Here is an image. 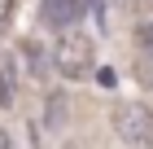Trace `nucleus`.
<instances>
[{
	"label": "nucleus",
	"instance_id": "obj_5",
	"mask_svg": "<svg viewBox=\"0 0 153 149\" xmlns=\"http://www.w3.org/2000/svg\"><path fill=\"white\" fill-rule=\"evenodd\" d=\"M22 57H26V75H31V79H48V53L44 48L35 44V40H22Z\"/></svg>",
	"mask_w": 153,
	"mask_h": 149
},
{
	"label": "nucleus",
	"instance_id": "obj_2",
	"mask_svg": "<svg viewBox=\"0 0 153 149\" xmlns=\"http://www.w3.org/2000/svg\"><path fill=\"white\" fill-rule=\"evenodd\" d=\"M114 132L131 149H153V110L140 101H123L114 110Z\"/></svg>",
	"mask_w": 153,
	"mask_h": 149
},
{
	"label": "nucleus",
	"instance_id": "obj_4",
	"mask_svg": "<svg viewBox=\"0 0 153 149\" xmlns=\"http://www.w3.org/2000/svg\"><path fill=\"white\" fill-rule=\"evenodd\" d=\"M13 97H18V66H13V57H0V105L9 110Z\"/></svg>",
	"mask_w": 153,
	"mask_h": 149
},
{
	"label": "nucleus",
	"instance_id": "obj_7",
	"mask_svg": "<svg viewBox=\"0 0 153 149\" xmlns=\"http://www.w3.org/2000/svg\"><path fill=\"white\" fill-rule=\"evenodd\" d=\"M13 18V0H0V35H4V26H9Z\"/></svg>",
	"mask_w": 153,
	"mask_h": 149
},
{
	"label": "nucleus",
	"instance_id": "obj_3",
	"mask_svg": "<svg viewBox=\"0 0 153 149\" xmlns=\"http://www.w3.org/2000/svg\"><path fill=\"white\" fill-rule=\"evenodd\" d=\"M88 9H96V18H101V0H39V18L57 31H70Z\"/></svg>",
	"mask_w": 153,
	"mask_h": 149
},
{
	"label": "nucleus",
	"instance_id": "obj_6",
	"mask_svg": "<svg viewBox=\"0 0 153 149\" xmlns=\"http://www.w3.org/2000/svg\"><path fill=\"white\" fill-rule=\"evenodd\" d=\"M136 44H140V53H149V57H153V22H140V31H136Z\"/></svg>",
	"mask_w": 153,
	"mask_h": 149
},
{
	"label": "nucleus",
	"instance_id": "obj_1",
	"mask_svg": "<svg viewBox=\"0 0 153 149\" xmlns=\"http://www.w3.org/2000/svg\"><path fill=\"white\" fill-rule=\"evenodd\" d=\"M53 70L57 75H66V79H88L96 70V48H92V35H61L57 48H53Z\"/></svg>",
	"mask_w": 153,
	"mask_h": 149
},
{
	"label": "nucleus",
	"instance_id": "obj_8",
	"mask_svg": "<svg viewBox=\"0 0 153 149\" xmlns=\"http://www.w3.org/2000/svg\"><path fill=\"white\" fill-rule=\"evenodd\" d=\"M4 140H9V136H4V132H0V145H4Z\"/></svg>",
	"mask_w": 153,
	"mask_h": 149
},
{
	"label": "nucleus",
	"instance_id": "obj_9",
	"mask_svg": "<svg viewBox=\"0 0 153 149\" xmlns=\"http://www.w3.org/2000/svg\"><path fill=\"white\" fill-rule=\"evenodd\" d=\"M0 149H13V145H9V140H4V145H0Z\"/></svg>",
	"mask_w": 153,
	"mask_h": 149
}]
</instances>
